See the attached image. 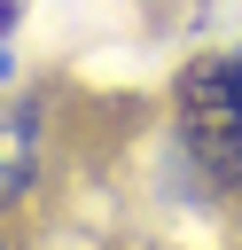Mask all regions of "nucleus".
I'll return each mask as SVG.
<instances>
[{
	"label": "nucleus",
	"instance_id": "1",
	"mask_svg": "<svg viewBox=\"0 0 242 250\" xmlns=\"http://www.w3.org/2000/svg\"><path fill=\"white\" fill-rule=\"evenodd\" d=\"M180 133L226 188H242V55L195 62L180 78Z\"/></svg>",
	"mask_w": 242,
	"mask_h": 250
},
{
	"label": "nucleus",
	"instance_id": "2",
	"mask_svg": "<svg viewBox=\"0 0 242 250\" xmlns=\"http://www.w3.org/2000/svg\"><path fill=\"white\" fill-rule=\"evenodd\" d=\"M39 172V109L31 102H0V203H16Z\"/></svg>",
	"mask_w": 242,
	"mask_h": 250
},
{
	"label": "nucleus",
	"instance_id": "3",
	"mask_svg": "<svg viewBox=\"0 0 242 250\" xmlns=\"http://www.w3.org/2000/svg\"><path fill=\"white\" fill-rule=\"evenodd\" d=\"M0 250H8V242H0Z\"/></svg>",
	"mask_w": 242,
	"mask_h": 250
}]
</instances>
